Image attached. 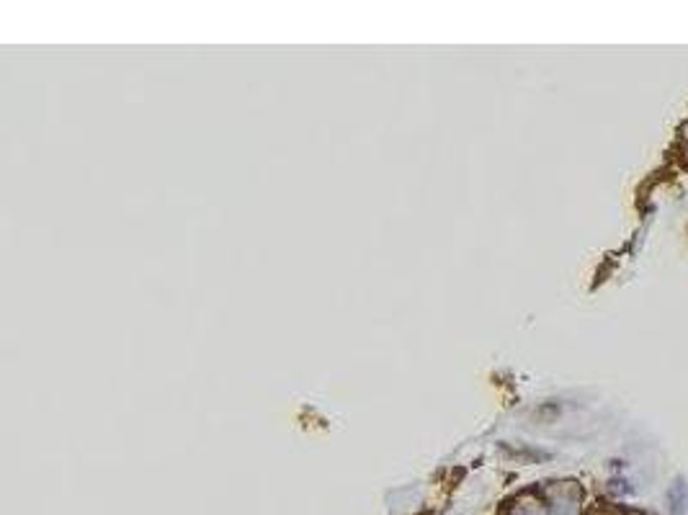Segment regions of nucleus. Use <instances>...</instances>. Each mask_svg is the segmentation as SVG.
<instances>
[{
  "label": "nucleus",
  "instance_id": "f257e3e1",
  "mask_svg": "<svg viewBox=\"0 0 688 515\" xmlns=\"http://www.w3.org/2000/svg\"><path fill=\"white\" fill-rule=\"evenodd\" d=\"M668 511L670 515H688V482L676 480L668 489Z\"/></svg>",
  "mask_w": 688,
  "mask_h": 515
},
{
  "label": "nucleus",
  "instance_id": "f03ea898",
  "mask_svg": "<svg viewBox=\"0 0 688 515\" xmlns=\"http://www.w3.org/2000/svg\"><path fill=\"white\" fill-rule=\"evenodd\" d=\"M624 515H645V513H639V511H630V513H624Z\"/></svg>",
  "mask_w": 688,
  "mask_h": 515
}]
</instances>
